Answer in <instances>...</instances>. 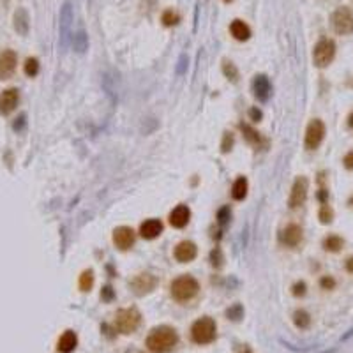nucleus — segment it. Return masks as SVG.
Instances as JSON below:
<instances>
[{
  "label": "nucleus",
  "mask_w": 353,
  "mask_h": 353,
  "mask_svg": "<svg viewBox=\"0 0 353 353\" xmlns=\"http://www.w3.org/2000/svg\"><path fill=\"white\" fill-rule=\"evenodd\" d=\"M161 233H163V223L159 219H147L141 223L140 235L147 240H152V238L159 237Z\"/></svg>",
  "instance_id": "obj_18"
},
{
  "label": "nucleus",
  "mask_w": 353,
  "mask_h": 353,
  "mask_svg": "<svg viewBox=\"0 0 353 353\" xmlns=\"http://www.w3.org/2000/svg\"><path fill=\"white\" fill-rule=\"evenodd\" d=\"M249 117H251V120H253V122H260L261 117H263V115H261V112H260L258 108H253V110L249 112Z\"/></svg>",
  "instance_id": "obj_40"
},
{
  "label": "nucleus",
  "mask_w": 353,
  "mask_h": 353,
  "mask_svg": "<svg viewBox=\"0 0 353 353\" xmlns=\"http://www.w3.org/2000/svg\"><path fill=\"white\" fill-rule=\"evenodd\" d=\"M342 163H344V168H348V170H353V152L346 154L344 159H342Z\"/></svg>",
  "instance_id": "obj_39"
},
{
  "label": "nucleus",
  "mask_w": 353,
  "mask_h": 353,
  "mask_svg": "<svg viewBox=\"0 0 353 353\" xmlns=\"http://www.w3.org/2000/svg\"><path fill=\"white\" fill-rule=\"evenodd\" d=\"M198 290H200V284L198 281L193 277V275H179L177 279H173L170 284V291L171 297L179 302H187L191 298H194L198 295Z\"/></svg>",
  "instance_id": "obj_2"
},
{
  "label": "nucleus",
  "mask_w": 353,
  "mask_h": 353,
  "mask_svg": "<svg viewBox=\"0 0 353 353\" xmlns=\"http://www.w3.org/2000/svg\"><path fill=\"white\" fill-rule=\"evenodd\" d=\"M134 240H136V235H134L133 228L120 226L113 231V244H115L119 249L126 251V249H129V247H133Z\"/></svg>",
  "instance_id": "obj_11"
},
{
  "label": "nucleus",
  "mask_w": 353,
  "mask_h": 353,
  "mask_svg": "<svg viewBox=\"0 0 353 353\" xmlns=\"http://www.w3.org/2000/svg\"><path fill=\"white\" fill-rule=\"evenodd\" d=\"M196 254H198L196 244H193V242H189V240L180 242V244L175 247V258H177V261H180V263H189V261H193L194 258H196Z\"/></svg>",
  "instance_id": "obj_13"
},
{
  "label": "nucleus",
  "mask_w": 353,
  "mask_h": 353,
  "mask_svg": "<svg viewBox=\"0 0 353 353\" xmlns=\"http://www.w3.org/2000/svg\"><path fill=\"white\" fill-rule=\"evenodd\" d=\"M293 323L297 325L298 328H307L309 325H311V316H309V312H305L304 309H298V311H295L293 314Z\"/></svg>",
  "instance_id": "obj_25"
},
{
  "label": "nucleus",
  "mask_w": 353,
  "mask_h": 353,
  "mask_svg": "<svg viewBox=\"0 0 353 353\" xmlns=\"http://www.w3.org/2000/svg\"><path fill=\"white\" fill-rule=\"evenodd\" d=\"M71 20H73V13H71V4L66 2L60 11V39H62V46H67V39H69V29H71Z\"/></svg>",
  "instance_id": "obj_16"
},
{
  "label": "nucleus",
  "mask_w": 353,
  "mask_h": 353,
  "mask_svg": "<svg viewBox=\"0 0 353 353\" xmlns=\"http://www.w3.org/2000/svg\"><path fill=\"white\" fill-rule=\"evenodd\" d=\"M344 267H346V270L351 272V274H353V258H348V260H346V265H344Z\"/></svg>",
  "instance_id": "obj_42"
},
{
  "label": "nucleus",
  "mask_w": 353,
  "mask_h": 353,
  "mask_svg": "<svg viewBox=\"0 0 353 353\" xmlns=\"http://www.w3.org/2000/svg\"><path fill=\"white\" fill-rule=\"evenodd\" d=\"M348 127H351V129H353V113L348 117Z\"/></svg>",
  "instance_id": "obj_43"
},
{
  "label": "nucleus",
  "mask_w": 353,
  "mask_h": 353,
  "mask_svg": "<svg viewBox=\"0 0 353 353\" xmlns=\"http://www.w3.org/2000/svg\"><path fill=\"white\" fill-rule=\"evenodd\" d=\"M157 284V279L152 274H138L136 277L131 281V286H133L134 293L136 295H145L149 291H152Z\"/></svg>",
  "instance_id": "obj_12"
},
{
  "label": "nucleus",
  "mask_w": 353,
  "mask_h": 353,
  "mask_svg": "<svg viewBox=\"0 0 353 353\" xmlns=\"http://www.w3.org/2000/svg\"><path fill=\"white\" fill-rule=\"evenodd\" d=\"M231 147H233V134H231V133H224L223 143H221V150L226 154V152H230V150H231Z\"/></svg>",
  "instance_id": "obj_35"
},
{
  "label": "nucleus",
  "mask_w": 353,
  "mask_h": 353,
  "mask_svg": "<svg viewBox=\"0 0 353 353\" xmlns=\"http://www.w3.org/2000/svg\"><path fill=\"white\" fill-rule=\"evenodd\" d=\"M342 245H344V240H342L339 235H328V237L323 240L325 251H330V253H337V251H341Z\"/></svg>",
  "instance_id": "obj_24"
},
{
  "label": "nucleus",
  "mask_w": 353,
  "mask_h": 353,
  "mask_svg": "<svg viewBox=\"0 0 353 353\" xmlns=\"http://www.w3.org/2000/svg\"><path fill=\"white\" fill-rule=\"evenodd\" d=\"M223 73H224V76H226L228 80H231L233 83L238 80V71H237V67H235V64L230 62V60H224V62H223Z\"/></svg>",
  "instance_id": "obj_30"
},
{
  "label": "nucleus",
  "mask_w": 353,
  "mask_h": 353,
  "mask_svg": "<svg viewBox=\"0 0 353 353\" xmlns=\"http://www.w3.org/2000/svg\"><path fill=\"white\" fill-rule=\"evenodd\" d=\"M140 321L141 314L134 307L120 309L115 314V328L119 332H122V334H133L140 327Z\"/></svg>",
  "instance_id": "obj_4"
},
{
  "label": "nucleus",
  "mask_w": 353,
  "mask_h": 353,
  "mask_svg": "<svg viewBox=\"0 0 353 353\" xmlns=\"http://www.w3.org/2000/svg\"><path fill=\"white\" fill-rule=\"evenodd\" d=\"M240 353H253V351H251V349L249 348H244V349H242V351Z\"/></svg>",
  "instance_id": "obj_44"
},
{
  "label": "nucleus",
  "mask_w": 353,
  "mask_h": 353,
  "mask_svg": "<svg viewBox=\"0 0 353 353\" xmlns=\"http://www.w3.org/2000/svg\"><path fill=\"white\" fill-rule=\"evenodd\" d=\"M15 29L22 36H25L29 32V13L25 9H18L15 13Z\"/></svg>",
  "instance_id": "obj_23"
},
{
  "label": "nucleus",
  "mask_w": 353,
  "mask_h": 353,
  "mask_svg": "<svg viewBox=\"0 0 353 353\" xmlns=\"http://www.w3.org/2000/svg\"><path fill=\"white\" fill-rule=\"evenodd\" d=\"M224 2H226V4H228V2H231V0H224Z\"/></svg>",
  "instance_id": "obj_45"
},
{
  "label": "nucleus",
  "mask_w": 353,
  "mask_h": 353,
  "mask_svg": "<svg viewBox=\"0 0 353 353\" xmlns=\"http://www.w3.org/2000/svg\"><path fill=\"white\" fill-rule=\"evenodd\" d=\"M300 240H302V228L298 226V224H288V226L281 231V242L290 245V247L298 245Z\"/></svg>",
  "instance_id": "obj_17"
},
{
  "label": "nucleus",
  "mask_w": 353,
  "mask_h": 353,
  "mask_svg": "<svg viewBox=\"0 0 353 353\" xmlns=\"http://www.w3.org/2000/svg\"><path fill=\"white\" fill-rule=\"evenodd\" d=\"M161 22L166 27H175V25H179L180 15L177 11H173V9H166V11L163 13V16H161Z\"/></svg>",
  "instance_id": "obj_26"
},
{
  "label": "nucleus",
  "mask_w": 353,
  "mask_h": 353,
  "mask_svg": "<svg viewBox=\"0 0 353 353\" xmlns=\"http://www.w3.org/2000/svg\"><path fill=\"white\" fill-rule=\"evenodd\" d=\"M191 219V210L187 205H177L170 212V224L173 228H184Z\"/></svg>",
  "instance_id": "obj_14"
},
{
  "label": "nucleus",
  "mask_w": 353,
  "mask_h": 353,
  "mask_svg": "<svg viewBox=\"0 0 353 353\" xmlns=\"http://www.w3.org/2000/svg\"><path fill=\"white\" fill-rule=\"evenodd\" d=\"M101 298H103L104 302H112L113 298H115V291H113L112 286H104L103 291H101Z\"/></svg>",
  "instance_id": "obj_37"
},
{
  "label": "nucleus",
  "mask_w": 353,
  "mask_h": 353,
  "mask_svg": "<svg viewBox=\"0 0 353 353\" xmlns=\"http://www.w3.org/2000/svg\"><path fill=\"white\" fill-rule=\"evenodd\" d=\"M307 189L309 180L305 177H297V180L293 182V187H291L290 200H288L290 208H298L300 205H304L305 198H307Z\"/></svg>",
  "instance_id": "obj_8"
},
{
  "label": "nucleus",
  "mask_w": 353,
  "mask_h": 353,
  "mask_svg": "<svg viewBox=\"0 0 353 353\" xmlns=\"http://www.w3.org/2000/svg\"><path fill=\"white\" fill-rule=\"evenodd\" d=\"M240 131L244 133L245 140L249 141L251 145L256 147V149H260L261 143H263V145H267V141H263V138L260 136V133H258V131H254L253 127H249L247 124H240Z\"/></svg>",
  "instance_id": "obj_22"
},
{
  "label": "nucleus",
  "mask_w": 353,
  "mask_h": 353,
  "mask_svg": "<svg viewBox=\"0 0 353 353\" xmlns=\"http://www.w3.org/2000/svg\"><path fill=\"white\" fill-rule=\"evenodd\" d=\"M216 321L208 318V316H203L200 320H196L191 327V337L196 344H210L214 339H216Z\"/></svg>",
  "instance_id": "obj_3"
},
{
  "label": "nucleus",
  "mask_w": 353,
  "mask_h": 353,
  "mask_svg": "<svg viewBox=\"0 0 353 353\" xmlns=\"http://www.w3.org/2000/svg\"><path fill=\"white\" fill-rule=\"evenodd\" d=\"M73 41H75V50L78 53H83L87 48H89V38H87V34L83 32V30L78 34H75V39H73Z\"/></svg>",
  "instance_id": "obj_28"
},
{
  "label": "nucleus",
  "mask_w": 353,
  "mask_h": 353,
  "mask_svg": "<svg viewBox=\"0 0 353 353\" xmlns=\"http://www.w3.org/2000/svg\"><path fill=\"white\" fill-rule=\"evenodd\" d=\"M335 57V45L332 39H321L312 50V60L316 67H327Z\"/></svg>",
  "instance_id": "obj_6"
},
{
  "label": "nucleus",
  "mask_w": 353,
  "mask_h": 353,
  "mask_svg": "<svg viewBox=\"0 0 353 353\" xmlns=\"http://www.w3.org/2000/svg\"><path fill=\"white\" fill-rule=\"evenodd\" d=\"M327 198H328V193H327V191H325V189H320V191H318V200L321 201V205L327 203Z\"/></svg>",
  "instance_id": "obj_41"
},
{
  "label": "nucleus",
  "mask_w": 353,
  "mask_h": 353,
  "mask_svg": "<svg viewBox=\"0 0 353 353\" xmlns=\"http://www.w3.org/2000/svg\"><path fill=\"white\" fill-rule=\"evenodd\" d=\"M18 57L13 50H4L0 53V80H9L16 71Z\"/></svg>",
  "instance_id": "obj_9"
},
{
  "label": "nucleus",
  "mask_w": 353,
  "mask_h": 353,
  "mask_svg": "<svg viewBox=\"0 0 353 353\" xmlns=\"http://www.w3.org/2000/svg\"><path fill=\"white\" fill-rule=\"evenodd\" d=\"M230 32L237 41H247L251 38V29L249 25L242 20H233L230 25Z\"/></svg>",
  "instance_id": "obj_20"
},
{
  "label": "nucleus",
  "mask_w": 353,
  "mask_h": 353,
  "mask_svg": "<svg viewBox=\"0 0 353 353\" xmlns=\"http://www.w3.org/2000/svg\"><path fill=\"white\" fill-rule=\"evenodd\" d=\"M305 290H307V286H305L304 281H298L293 284V288H291V293L295 295V297H304L305 295Z\"/></svg>",
  "instance_id": "obj_36"
},
{
  "label": "nucleus",
  "mask_w": 353,
  "mask_h": 353,
  "mask_svg": "<svg viewBox=\"0 0 353 353\" xmlns=\"http://www.w3.org/2000/svg\"><path fill=\"white\" fill-rule=\"evenodd\" d=\"M325 138V124L321 122L320 119L311 120V124L307 126V131H305V140L304 145L307 150H316L320 147V143Z\"/></svg>",
  "instance_id": "obj_7"
},
{
  "label": "nucleus",
  "mask_w": 353,
  "mask_h": 353,
  "mask_svg": "<svg viewBox=\"0 0 353 353\" xmlns=\"http://www.w3.org/2000/svg\"><path fill=\"white\" fill-rule=\"evenodd\" d=\"M253 92L256 96L258 101H267L270 97V92H272V87H270V82L265 75H258L254 76V82H253Z\"/></svg>",
  "instance_id": "obj_15"
},
{
  "label": "nucleus",
  "mask_w": 353,
  "mask_h": 353,
  "mask_svg": "<svg viewBox=\"0 0 353 353\" xmlns=\"http://www.w3.org/2000/svg\"><path fill=\"white\" fill-rule=\"evenodd\" d=\"M226 316H228V320L238 321L240 318H244V307H242L240 304H233L231 307L226 309Z\"/></svg>",
  "instance_id": "obj_31"
},
{
  "label": "nucleus",
  "mask_w": 353,
  "mask_h": 353,
  "mask_svg": "<svg viewBox=\"0 0 353 353\" xmlns=\"http://www.w3.org/2000/svg\"><path fill=\"white\" fill-rule=\"evenodd\" d=\"M247 189H249L247 179H245V177H238L233 182V186H231V198L237 201H242L247 196Z\"/></svg>",
  "instance_id": "obj_21"
},
{
  "label": "nucleus",
  "mask_w": 353,
  "mask_h": 353,
  "mask_svg": "<svg viewBox=\"0 0 353 353\" xmlns=\"http://www.w3.org/2000/svg\"><path fill=\"white\" fill-rule=\"evenodd\" d=\"M318 217H320V221L323 224H328L332 219H334V212H332V208L328 207L327 203H323V205H321V208H320V214H318Z\"/></svg>",
  "instance_id": "obj_33"
},
{
  "label": "nucleus",
  "mask_w": 353,
  "mask_h": 353,
  "mask_svg": "<svg viewBox=\"0 0 353 353\" xmlns=\"http://www.w3.org/2000/svg\"><path fill=\"white\" fill-rule=\"evenodd\" d=\"M210 263L212 267L216 268H221L224 263V256H223V251H221V247H216V249H212L210 253Z\"/></svg>",
  "instance_id": "obj_32"
},
{
  "label": "nucleus",
  "mask_w": 353,
  "mask_h": 353,
  "mask_svg": "<svg viewBox=\"0 0 353 353\" xmlns=\"http://www.w3.org/2000/svg\"><path fill=\"white\" fill-rule=\"evenodd\" d=\"M230 219H231V210H230V207L219 208V212H217V223H219L221 226H224V224H226Z\"/></svg>",
  "instance_id": "obj_34"
},
{
  "label": "nucleus",
  "mask_w": 353,
  "mask_h": 353,
  "mask_svg": "<svg viewBox=\"0 0 353 353\" xmlns=\"http://www.w3.org/2000/svg\"><path fill=\"white\" fill-rule=\"evenodd\" d=\"M320 284H321V288H323V290H334L335 281L332 277H328V275H325V277H321Z\"/></svg>",
  "instance_id": "obj_38"
},
{
  "label": "nucleus",
  "mask_w": 353,
  "mask_h": 353,
  "mask_svg": "<svg viewBox=\"0 0 353 353\" xmlns=\"http://www.w3.org/2000/svg\"><path fill=\"white\" fill-rule=\"evenodd\" d=\"M78 346V335L73 330H66L60 335L59 342H57V351L59 353H71L75 351V348Z\"/></svg>",
  "instance_id": "obj_19"
},
{
  "label": "nucleus",
  "mask_w": 353,
  "mask_h": 353,
  "mask_svg": "<svg viewBox=\"0 0 353 353\" xmlns=\"http://www.w3.org/2000/svg\"><path fill=\"white\" fill-rule=\"evenodd\" d=\"M20 103V90L18 89H6L0 94V113L9 115L16 110Z\"/></svg>",
  "instance_id": "obj_10"
},
{
  "label": "nucleus",
  "mask_w": 353,
  "mask_h": 353,
  "mask_svg": "<svg viewBox=\"0 0 353 353\" xmlns=\"http://www.w3.org/2000/svg\"><path fill=\"white\" fill-rule=\"evenodd\" d=\"M179 334L171 327H157L147 337V348L154 353H168L177 346Z\"/></svg>",
  "instance_id": "obj_1"
},
{
  "label": "nucleus",
  "mask_w": 353,
  "mask_h": 353,
  "mask_svg": "<svg viewBox=\"0 0 353 353\" xmlns=\"http://www.w3.org/2000/svg\"><path fill=\"white\" fill-rule=\"evenodd\" d=\"M23 69H25V75L30 76V78L38 76V73H39V60L34 59V57H30V59L25 60V67H23Z\"/></svg>",
  "instance_id": "obj_29"
},
{
  "label": "nucleus",
  "mask_w": 353,
  "mask_h": 353,
  "mask_svg": "<svg viewBox=\"0 0 353 353\" xmlns=\"http://www.w3.org/2000/svg\"><path fill=\"white\" fill-rule=\"evenodd\" d=\"M330 22L334 32L339 34V36H349V34H353V11L349 8H346V6L337 8L332 13Z\"/></svg>",
  "instance_id": "obj_5"
},
{
  "label": "nucleus",
  "mask_w": 353,
  "mask_h": 353,
  "mask_svg": "<svg viewBox=\"0 0 353 353\" xmlns=\"http://www.w3.org/2000/svg\"><path fill=\"white\" fill-rule=\"evenodd\" d=\"M94 286V272L92 270H85L82 275H80V290L82 291H90Z\"/></svg>",
  "instance_id": "obj_27"
}]
</instances>
